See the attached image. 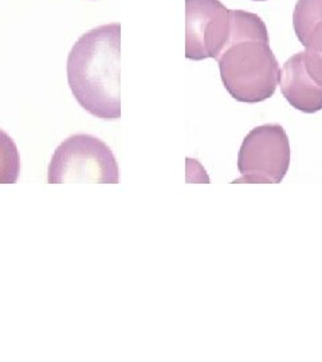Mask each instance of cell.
<instances>
[{"mask_svg": "<svg viewBox=\"0 0 322 362\" xmlns=\"http://www.w3.org/2000/svg\"><path fill=\"white\" fill-rule=\"evenodd\" d=\"M231 30L230 10L220 0H185V57L218 58Z\"/></svg>", "mask_w": 322, "mask_h": 362, "instance_id": "cell-5", "label": "cell"}, {"mask_svg": "<svg viewBox=\"0 0 322 362\" xmlns=\"http://www.w3.org/2000/svg\"><path fill=\"white\" fill-rule=\"evenodd\" d=\"M254 1H265V0H254Z\"/></svg>", "mask_w": 322, "mask_h": 362, "instance_id": "cell-9", "label": "cell"}, {"mask_svg": "<svg viewBox=\"0 0 322 362\" xmlns=\"http://www.w3.org/2000/svg\"><path fill=\"white\" fill-rule=\"evenodd\" d=\"M290 143L284 128L266 124L251 130L243 140L238 169L241 177L234 184H278L290 165Z\"/></svg>", "mask_w": 322, "mask_h": 362, "instance_id": "cell-4", "label": "cell"}, {"mask_svg": "<svg viewBox=\"0 0 322 362\" xmlns=\"http://www.w3.org/2000/svg\"><path fill=\"white\" fill-rule=\"evenodd\" d=\"M121 25L109 23L82 34L67 58V82L91 116L121 118Z\"/></svg>", "mask_w": 322, "mask_h": 362, "instance_id": "cell-1", "label": "cell"}, {"mask_svg": "<svg viewBox=\"0 0 322 362\" xmlns=\"http://www.w3.org/2000/svg\"><path fill=\"white\" fill-rule=\"evenodd\" d=\"M230 38L217 58L223 85L239 103H262L274 95L280 78L268 28L255 13L230 10Z\"/></svg>", "mask_w": 322, "mask_h": 362, "instance_id": "cell-2", "label": "cell"}, {"mask_svg": "<svg viewBox=\"0 0 322 362\" xmlns=\"http://www.w3.org/2000/svg\"><path fill=\"white\" fill-rule=\"evenodd\" d=\"M293 26L305 52L322 64V0H298Z\"/></svg>", "mask_w": 322, "mask_h": 362, "instance_id": "cell-7", "label": "cell"}, {"mask_svg": "<svg viewBox=\"0 0 322 362\" xmlns=\"http://www.w3.org/2000/svg\"><path fill=\"white\" fill-rule=\"evenodd\" d=\"M49 184H118L120 169L112 149L91 134H74L55 149L47 170Z\"/></svg>", "mask_w": 322, "mask_h": 362, "instance_id": "cell-3", "label": "cell"}, {"mask_svg": "<svg viewBox=\"0 0 322 362\" xmlns=\"http://www.w3.org/2000/svg\"><path fill=\"white\" fill-rule=\"evenodd\" d=\"M21 175V156L13 139L0 129V184H15Z\"/></svg>", "mask_w": 322, "mask_h": 362, "instance_id": "cell-8", "label": "cell"}, {"mask_svg": "<svg viewBox=\"0 0 322 362\" xmlns=\"http://www.w3.org/2000/svg\"><path fill=\"white\" fill-rule=\"evenodd\" d=\"M278 83L286 101L297 110L308 115L322 110V85L306 70L302 52L284 62Z\"/></svg>", "mask_w": 322, "mask_h": 362, "instance_id": "cell-6", "label": "cell"}]
</instances>
